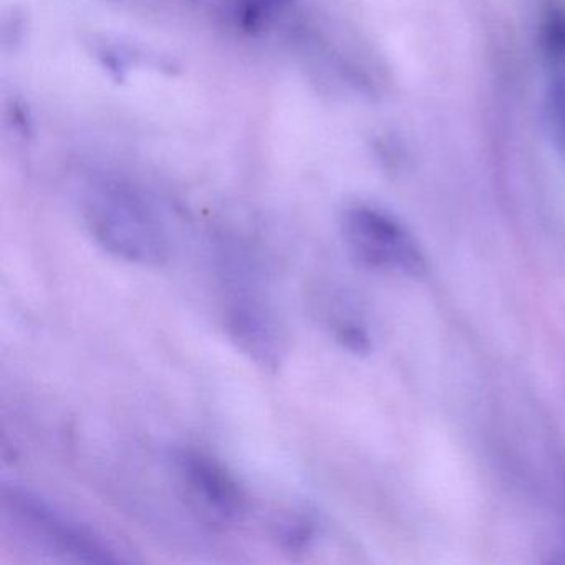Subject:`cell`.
Segmentation results:
<instances>
[{
    "label": "cell",
    "mask_w": 565,
    "mask_h": 565,
    "mask_svg": "<svg viewBox=\"0 0 565 565\" xmlns=\"http://www.w3.org/2000/svg\"><path fill=\"white\" fill-rule=\"evenodd\" d=\"M85 220L97 243L118 259L154 266L168 256L167 237L150 207L120 186H102L88 196Z\"/></svg>",
    "instance_id": "cell-1"
},
{
    "label": "cell",
    "mask_w": 565,
    "mask_h": 565,
    "mask_svg": "<svg viewBox=\"0 0 565 565\" xmlns=\"http://www.w3.org/2000/svg\"><path fill=\"white\" fill-rule=\"evenodd\" d=\"M2 508L22 535L51 554L87 564L121 562L117 551L97 532L90 531L64 511H58L51 502L29 489L18 486L4 488Z\"/></svg>",
    "instance_id": "cell-2"
},
{
    "label": "cell",
    "mask_w": 565,
    "mask_h": 565,
    "mask_svg": "<svg viewBox=\"0 0 565 565\" xmlns=\"http://www.w3.org/2000/svg\"><path fill=\"white\" fill-rule=\"evenodd\" d=\"M343 243L356 263L373 270L419 279L428 273L418 241L379 207L353 204L340 217Z\"/></svg>",
    "instance_id": "cell-3"
},
{
    "label": "cell",
    "mask_w": 565,
    "mask_h": 565,
    "mask_svg": "<svg viewBox=\"0 0 565 565\" xmlns=\"http://www.w3.org/2000/svg\"><path fill=\"white\" fill-rule=\"evenodd\" d=\"M173 465L188 501L206 521L224 525L243 518L246 494L221 462L196 449H180Z\"/></svg>",
    "instance_id": "cell-4"
},
{
    "label": "cell",
    "mask_w": 565,
    "mask_h": 565,
    "mask_svg": "<svg viewBox=\"0 0 565 565\" xmlns=\"http://www.w3.org/2000/svg\"><path fill=\"white\" fill-rule=\"evenodd\" d=\"M227 333L254 362L264 369H277L282 360L284 337L276 317L263 300L250 294L234 297L224 313Z\"/></svg>",
    "instance_id": "cell-5"
},
{
    "label": "cell",
    "mask_w": 565,
    "mask_h": 565,
    "mask_svg": "<svg viewBox=\"0 0 565 565\" xmlns=\"http://www.w3.org/2000/svg\"><path fill=\"white\" fill-rule=\"evenodd\" d=\"M539 47L547 72V107L552 130L565 151V9L547 4L539 21Z\"/></svg>",
    "instance_id": "cell-6"
},
{
    "label": "cell",
    "mask_w": 565,
    "mask_h": 565,
    "mask_svg": "<svg viewBox=\"0 0 565 565\" xmlns=\"http://www.w3.org/2000/svg\"><path fill=\"white\" fill-rule=\"evenodd\" d=\"M292 2L294 0H234L233 18L244 34H260L273 25Z\"/></svg>",
    "instance_id": "cell-7"
},
{
    "label": "cell",
    "mask_w": 565,
    "mask_h": 565,
    "mask_svg": "<svg viewBox=\"0 0 565 565\" xmlns=\"http://www.w3.org/2000/svg\"><path fill=\"white\" fill-rule=\"evenodd\" d=\"M335 337L350 352L359 353V355H365L370 352L369 333L359 323L350 322V320L337 323Z\"/></svg>",
    "instance_id": "cell-8"
},
{
    "label": "cell",
    "mask_w": 565,
    "mask_h": 565,
    "mask_svg": "<svg viewBox=\"0 0 565 565\" xmlns=\"http://www.w3.org/2000/svg\"><path fill=\"white\" fill-rule=\"evenodd\" d=\"M313 529L309 522L292 521L280 532V541L289 548H300L312 537Z\"/></svg>",
    "instance_id": "cell-9"
}]
</instances>
